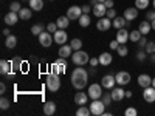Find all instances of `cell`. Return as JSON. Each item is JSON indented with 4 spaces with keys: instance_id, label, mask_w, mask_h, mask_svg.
Wrapping results in <instances>:
<instances>
[{
    "instance_id": "cell-48",
    "label": "cell",
    "mask_w": 155,
    "mask_h": 116,
    "mask_svg": "<svg viewBox=\"0 0 155 116\" xmlns=\"http://www.w3.org/2000/svg\"><path fill=\"white\" fill-rule=\"evenodd\" d=\"M146 20H149V22L155 20V9H153V11H149V12H147V14H146Z\"/></svg>"
},
{
    "instance_id": "cell-54",
    "label": "cell",
    "mask_w": 155,
    "mask_h": 116,
    "mask_svg": "<svg viewBox=\"0 0 155 116\" xmlns=\"http://www.w3.org/2000/svg\"><path fill=\"white\" fill-rule=\"evenodd\" d=\"M126 98H132V92H129V90H127V92H126Z\"/></svg>"
},
{
    "instance_id": "cell-27",
    "label": "cell",
    "mask_w": 155,
    "mask_h": 116,
    "mask_svg": "<svg viewBox=\"0 0 155 116\" xmlns=\"http://www.w3.org/2000/svg\"><path fill=\"white\" fill-rule=\"evenodd\" d=\"M9 70H11V62H8V60H5V59L0 60V74L5 76V74L9 73Z\"/></svg>"
},
{
    "instance_id": "cell-55",
    "label": "cell",
    "mask_w": 155,
    "mask_h": 116,
    "mask_svg": "<svg viewBox=\"0 0 155 116\" xmlns=\"http://www.w3.org/2000/svg\"><path fill=\"white\" fill-rule=\"evenodd\" d=\"M3 34H5V36H9L11 33H9V30H3Z\"/></svg>"
},
{
    "instance_id": "cell-40",
    "label": "cell",
    "mask_w": 155,
    "mask_h": 116,
    "mask_svg": "<svg viewBox=\"0 0 155 116\" xmlns=\"http://www.w3.org/2000/svg\"><path fill=\"white\" fill-rule=\"evenodd\" d=\"M144 50H146V53H147V54H153V53H155V42H153V40L147 42Z\"/></svg>"
},
{
    "instance_id": "cell-51",
    "label": "cell",
    "mask_w": 155,
    "mask_h": 116,
    "mask_svg": "<svg viewBox=\"0 0 155 116\" xmlns=\"http://www.w3.org/2000/svg\"><path fill=\"white\" fill-rule=\"evenodd\" d=\"M90 11H93V8L90 6V5H84V6H82V12H84V14H88Z\"/></svg>"
},
{
    "instance_id": "cell-31",
    "label": "cell",
    "mask_w": 155,
    "mask_h": 116,
    "mask_svg": "<svg viewBox=\"0 0 155 116\" xmlns=\"http://www.w3.org/2000/svg\"><path fill=\"white\" fill-rule=\"evenodd\" d=\"M141 31L140 30H132L130 33H129V40H132V42H138L140 39H141Z\"/></svg>"
},
{
    "instance_id": "cell-26",
    "label": "cell",
    "mask_w": 155,
    "mask_h": 116,
    "mask_svg": "<svg viewBox=\"0 0 155 116\" xmlns=\"http://www.w3.org/2000/svg\"><path fill=\"white\" fill-rule=\"evenodd\" d=\"M31 16H33V9H31V8H22V9L19 11V17H20L22 20H30Z\"/></svg>"
},
{
    "instance_id": "cell-28",
    "label": "cell",
    "mask_w": 155,
    "mask_h": 116,
    "mask_svg": "<svg viewBox=\"0 0 155 116\" xmlns=\"http://www.w3.org/2000/svg\"><path fill=\"white\" fill-rule=\"evenodd\" d=\"M65 67L67 65H62V63H59V62H54L53 65H51V73L62 74V73H65Z\"/></svg>"
},
{
    "instance_id": "cell-33",
    "label": "cell",
    "mask_w": 155,
    "mask_h": 116,
    "mask_svg": "<svg viewBox=\"0 0 155 116\" xmlns=\"http://www.w3.org/2000/svg\"><path fill=\"white\" fill-rule=\"evenodd\" d=\"M116 53H118L121 57H126L129 54V48L126 47V44H120V47L116 48Z\"/></svg>"
},
{
    "instance_id": "cell-11",
    "label": "cell",
    "mask_w": 155,
    "mask_h": 116,
    "mask_svg": "<svg viewBox=\"0 0 155 116\" xmlns=\"http://www.w3.org/2000/svg\"><path fill=\"white\" fill-rule=\"evenodd\" d=\"M143 98L146 102H149V104H152V102H155V88L152 85L146 87L144 92H143Z\"/></svg>"
},
{
    "instance_id": "cell-52",
    "label": "cell",
    "mask_w": 155,
    "mask_h": 116,
    "mask_svg": "<svg viewBox=\"0 0 155 116\" xmlns=\"http://www.w3.org/2000/svg\"><path fill=\"white\" fill-rule=\"evenodd\" d=\"M104 5L107 6V9H110V8H113L115 2H113V0H106V2H104Z\"/></svg>"
},
{
    "instance_id": "cell-17",
    "label": "cell",
    "mask_w": 155,
    "mask_h": 116,
    "mask_svg": "<svg viewBox=\"0 0 155 116\" xmlns=\"http://www.w3.org/2000/svg\"><path fill=\"white\" fill-rule=\"evenodd\" d=\"M88 93H84V92H78L74 95V102L78 105H85L87 104V99H88Z\"/></svg>"
},
{
    "instance_id": "cell-7",
    "label": "cell",
    "mask_w": 155,
    "mask_h": 116,
    "mask_svg": "<svg viewBox=\"0 0 155 116\" xmlns=\"http://www.w3.org/2000/svg\"><path fill=\"white\" fill-rule=\"evenodd\" d=\"M110 95H112L113 101L120 102V101H123V99L126 98V90H123V85H120V87H113V88H112V92H110Z\"/></svg>"
},
{
    "instance_id": "cell-43",
    "label": "cell",
    "mask_w": 155,
    "mask_h": 116,
    "mask_svg": "<svg viewBox=\"0 0 155 116\" xmlns=\"http://www.w3.org/2000/svg\"><path fill=\"white\" fill-rule=\"evenodd\" d=\"M9 99H6V98H2L0 99V107H2V110H6V108H9Z\"/></svg>"
},
{
    "instance_id": "cell-35",
    "label": "cell",
    "mask_w": 155,
    "mask_h": 116,
    "mask_svg": "<svg viewBox=\"0 0 155 116\" xmlns=\"http://www.w3.org/2000/svg\"><path fill=\"white\" fill-rule=\"evenodd\" d=\"M42 31H44V25L42 23H36V25H33V27H31V33L34 36H39Z\"/></svg>"
},
{
    "instance_id": "cell-16",
    "label": "cell",
    "mask_w": 155,
    "mask_h": 116,
    "mask_svg": "<svg viewBox=\"0 0 155 116\" xmlns=\"http://www.w3.org/2000/svg\"><path fill=\"white\" fill-rule=\"evenodd\" d=\"M124 17H126V20H135L137 17H138V8L135 6V8H126V11H124V14H123Z\"/></svg>"
},
{
    "instance_id": "cell-1",
    "label": "cell",
    "mask_w": 155,
    "mask_h": 116,
    "mask_svg": "<svg viewBox=\"0 0 155 116\" xmlns=\"http://www.w3.org/2000/svg\"><path fill=\"white\" fill-rule=\"evenodd\" d=\"M71 85L76 88V90H82L87 82H88V71L82 67H76L71 73Z\"/></svg>"
},
{
    "instance_id": "cell-19",
    "label": "cell",
    "mask_w": 155,
    "mask_h": 116,
    "mask_svg": "<svg viewBox=\"0 0 155 116\" xmlns=\"http://www.w3.org/2000/svg\"><path fill=\"white\" fill-rule=\"evenodd\" d=\"M116 40H118L120 44H126L129 40V31L126 28H121L116 31Z\"/></svg>"
},
{
    "instance_id": "cell-30",
    "label": "cell",
    "mask_w": 155,
    "mask_h": 116,
    "mask_svg": "<svg viewBox=\"0 0 155 116\" xmlns=\"http://www.w3.org/2000/svg\"><path fill=\"white\" fill-rule=\"evenodd\" d=\"M16 45H17V37H16V36H12V34L6 36V40H5V47H6V48H14Z\"/></svg>"
},
{
    "instance_id": "cell-12",
    "label": "cell",
    "mask_w": 155,
    "mask_h": 116,
    "mask_svg": "<svg viewBox=\"0 0 155 116\" xmlns=\"http://www.w3.org/2000/svg\"><path fill=\"white\" fill-rule=\"evenodd\" d=\"M110 27H112V22H110L109 17H101V19L96 22V28H98L99 31H107Z\"/></svg>"
},
{
    "instance_id": "cell-25",
    "label": "cell",
    "mask_w": 155,
    "mask_h": 116,
    "mask_svg": "<svg viewBox=\"0 0 155 116\" xmlns=\"http://www.w3.org/2000/svg\"><path fill=\"white\" fill-rule=\"evenodd\" d=\"M126 23H127V20H126V17L123 16V17H115L113 19V22H112V25L116 28V30H121V28H126Z\"/></svg>"
},
{
    "instance_id": "cell-24",
    "label": "cell",
    "mask_w": 155,
    "mask_h": 116,
    "mask_svg": "<svg viewBox=\"0 0 155 116\" xmlns=\"http://www.w3.org/2000/svg\"><path fill=\"white\" fill-rule=\"evenodd\" d=\"M138 30L141 31V34H143V36H147V34L150 33V30H152V25H150L149 20H144V22H141V23H140Z\"/></svg>"
},
{
    "instance_id": "cell-29",
    "label": "cell",
    "mask_w": 155,
    "mask_h": 116,
    "mask_svg": "<svg viewBox=\"0 0 155 116\" xmlns=\"http://www.w3.org/2000/svg\"><path fill=\"white\" fill-rule=\"evenodd\" d=\"M28 5L33 11H41L44 8V0H30Z\"/></svg>"
},
{
    "instance_id": "cell-14",
    "label": "cell",
    "mask_w": 155,
    "mask_h": 116,
    "mask_svg": "<svg viewBox=\"0 0 155 116\" xmlns=\"http://www.w3.org/2000/svg\"><path fill=\"white\" fill-rule=\"evenodd\" d=\"M19 19H20V17H19V12L9 11L8 14L5 16V23H6V25H9V27H11V25H16Z\"/></svg>"
},
{
    "instance_id": "cell-56",
    "label": "cell",
    "mask_w": 155,
    "mask_h": 116,
    "mask_svg": "<svg viewBox=\"0 0 155 116\" xmlns=\"http://www.w3.org/2000/svg\"><path fill=\"white\" fill-rule=\"evenodd\" d=\"M150 25H152V30H155V20H152V22H150Z\"/></svg>"
},
{
    "instance_id": "cell-4",
    "label": "cell",
    "mask_w": 155,
    "mask_h": 116,
    "mask_svg": "<svg viewBox=\"0 0 155 116\" xmlns=\"http://www.w3.org/2000/svg\"><path fill=\"white\" fill-rule=\"evenodd\" d=\"M106 107H107V105H106L101 99H93V102L90 104V111H92V114L98 116V114H102V113H104Z\"/></svg>"
},
{
    "instance_id": "cell-53",
    "label": "cell",
    "mask_w": 155,
    "mask_h": 116,
    "mask_svg": "<svg viewBox=\"0 0 155 116\" xmlns=\"http://www.w3.org/2000/svg\"><path fill=\"white\" fill-rule=\"evenodd\" d=\"M5 92H6V85H5V84L2 82V84H0V93H2V95H3Z\"/></svg>"
},
{
    "instance_id": "cell-23",
    "label": "cell",
    "mask_w": 155,
    "mask_h": 116,
    "mask_svg": "<svg viewBox=\"0 0 155 116\" xmlns=\"http://www.w3.org/2000/svg\"><path fill=\"white\" fill-rule=\"evenodd\" d=\"M56 23H58L59 30H65V28H68V25H70V19L67 16H61V17H58Z\"/></svg>"
},
{
    "instance_id": "cell-15",
    "label": "cell",
    "mask_w": 155,
    "mask_h": 116,
    "mask_svg": "<svg viewBox=\"0 0 155 116\" xmlns=\"http://www.w3.org/2000/svg\"><path fill=\"white\" fill-rule=\"evenodd\" d=\"M54 42L56 44H59V45H64L67 42V33H65V30H58L56 33H54Z\"/></svg>"
},
{
    "instance_id": "cell-9",
    "label": "cell",
    "mask_w": 155,
    "mask_h": 116,
    "mask_svg": "<svg viewBox=\"0 0 155 116\" xmlns=\"http://www.w3.org/2000/svg\"><path fill=\"white\" fill-rule=\"evenodd\" d=\"M81 16H82V6H71L67 11V17L70 20H78Z\"/></svg>"
},
{
    "instance_id": "cell-44",
    "label": "cell",
    "mask_w": 155,
    "mask_h": 116,
    "mask_svg": "<svg viewBox=\"0 0 155 116\" xmlns=\"http://www.w3.org/2000/svg\"><path fill=\"white\" fill-rule=\"evenodd\" d=\"M20 9H22V6H20L19 2H12L11 6H9V11H14V12H19Z\"/></svg>"
},
{
    "instance_id": "cell-2",
    "label": "cell",
    "mask_w": 155,
    "mask_h": 116,
    "mask_svg": "<svg viewBox=\"0 0 155 116\" xmlns=\"http://www.w3.org/2000/svg\"><path fill=\"white\" fill-rule=\"evenodd\" d=\"M71 62L74 63V65H78V67H84L85 63L90 62V57H88V54L85 53V51L78 50V51H74V53L71 54Z\"/></svg>"
},
{
    "instance_id": "cell-6",
    "label": "cell",
    "mask_w": 155,
    "mask_h": 116,
    "mask_svg": "<svg viewBox=\"0 0 155 116\" xmlns=\"http://www.w3.org/2000/svg\"><path fill=\"white\" fill-rule=\"evenodd\" d=\"M53 40L54 39L51 37V33H48V31H42L41 34H39V42H41V45L45 47V48H48L51 44H53Z\"/></svg>"
},
{
    "instance_id": "cell-20",
    "label": "cell",
    "mask_w": 155,
    "mask_h": 116,
    "mask_svg": "<svg viewBox=\"0 0 155 116\" xmlns=\"http://www.w3.org/2000/svg\"><path fill=\"white\" fill-rule=\"evenodd\" d=\"M71 51H73V48H71V45H65V44H64V45H61V48H59V56L61 57H70L71 56Z\"/></svg>"
},
{
    "instance_id": "cell-42",
    "label": "cell",
    "mask_w": 155,
    "mask_h": 116,
    "mask_svg": "<svg viewBox=\"0 0 155 116\" xmlns=\"http://www.w3.org/2000/svg\"><path fill=\"white\" fill-rule=\"evenodd\" d=\"M146 54H147V53H146V50H144V48H140L138 54H137V59H138L140 62H143V60L146 59Z\"/></svg>"
},
{
    "instance_id": "cell-5",
    "label": "cell",
    "mask_w": 155,
    "mask_h": 116,
    "mask_svg": "<svg viewBox=\"0 0 155 116\" xmlns=\"http://www.w3.org/2000/svg\"><path fill=\"white\" fill-rule=\"evenodd\" d=\"M102 85H99V84H92L88 87V96L92 98V99H101V96H102Z\"/></svg>"
},
{
    "instance_id": "cell-36",
    "label": "cell",
    "mask_w": 155,
    "mask_h": 116,
    "mask_svg": "<svg viewBox=\"0 0 155 116\" xmlns=\"http://www.w3.org/2000/svg\"><path fill=\"white\" fill-rule=\"evenodd\" d=\"M73 51H78V50H81L82 48V42H81V39H71V42H70Z\"/></svg>"
},
{
    "instance_id": "cell-50",
    "label": "cell",
    "mask_w": 155,
    "mask_h": 116,
    "mask_svg": "<svg viewBox=\"0 0 155 116\" xmlns=\"http://www.w3.org/2000/svg\"><path fill=\"white\" fill-rule=\"evenodd\" d=\"M90 65H92V67H96L98 65V63H99V57H92V59H90Z\"/></svg>"
},
{
    "instance_id": "cell-13",
    "label": "cell",
    "mask_w": 155,
    "mask_h": 116,
    "mask_svg": "<svg viewBox=\"0 0 155 116\" xmlns=\"http://www.w3.org/2000/svg\"><path fill=\"white\" fill-rule=\"evenodd\" d=\"M93 14L96 17H104L107 14V6L104 3H99L98 2L96 5H93Z\"/></svg>"
},
{
    "instance_id": "cell-34",
    "label": "cell",
    "mask_w": 155,
    "mask_h": 116,
    "mask_svg": "<svg viewBox=\"0 0 155 116\" xmlns=\"http://www.w3.org/2000/svg\"><path fill=\"white\" fill-rule=\"evenodd\" d=\"M78 20H79V25H81L82 28H85V27H88V25H90V17H88V14H84V12H82V16L78 19Z\"/></svg>"
},
{
    "instance_id": "cell-39",
    "label": "cell",
    "mask_w": 155,
    "mask_h": 116,
    "mask_svg": "<svg viewBox=\"0 0 155 116\" xmlns=\"http://www.w3.org/2000/svg\"><path fill=\"white\" fill-rule=\"evenodd\" d=\"M20 62H22L20 57H14V59L11 60V68L14 70V71H19L20 70Z\"/></svg>"
},
{
    "instance_id": "cell-10",
    "label": "cell",
    "mask_w": 155,
    "mask_h": 116,
    "mask_svg": "<svg viewBox=\"0 0 155 116\" xmlns=\"http://www.w3.org/2000/svg\"><path fill=\"white\" fill-rule=\"evenodd\" d=\"M116 84V79H115V76L113 74H106L104 77H102V81H101V85L107 88V90H112Z\"/></svg>"
},
{
    "instance_id": "cell-18",
    "label": "cell",
    "mask_w": 155,
    "mask_h": 116,
    "mask_svg": "<svg viewBox=\"0 0 155 116\" xmlns=\"http://www.w3.org/2000/svg\"><path fill=\"white\" fill-rule=\"evenodd\" d=\"M138 85L143 87V88L152 85V77H150L149 74H140V76H138Z\"/></svg>"
},
{
    "instance_id": "cell-47",
    "label": "cell",
    "mask_w": 155,
    "mask_h": 116,
    "mask_svg": "<svg viewBox=\"0 0 155 116\" xmlns=\"http://www.w3.org/2000/svg\"><path fill=\"white\" fill-rule=\"evenodd\" d=\"M109 19H115L116 17V11L113 9V8H110V9H107V14H106Z\"/></svg>"
},
{
    "instance_id": "cell-57",
    "label": "cell",
    "mask_w": 155,
    "mask_h": 116,
    "mask_svg": "<svg viewBox=\"0 0 155 116\" xmlns=\"http://www.w3.org/2000/svg\"><path fill=\"white\" fill-rule=\"evenodd\" d=\"M152 87L155 88V77H152Z\"/></svg>"
},
{
    "instance_id": "cell-59",
    "label": "cell",
    "mask_w": 155,
    "mask_h": 116,
    "mask_svg": "<svg viewBox=\"0 0 155 116\" xmlns=\"http://www.w3.org/2000/svg\"><path fill=\"white\" fill-rule=\"evenodd\" d=\"M152 5H153V9H155V0H153V3H152Z\"/></svg>"
},
{
    "instance_id": "cell-37",
    "label": "cell",
    "mask_w": 155,
    "mask_h": 116,
    "mask_svg": "<svg viewBox=\"0 0 155 116\" xmlns=\"http://www.w3.org/2000/svg\"><path fill=\"white\" fill-rule=\"evenodd\" d=\"M101 101L104 102L106 105H110V104H112V101H113V98H112V95H110L109 92H106V93H102V96H101Z\"/></svg>"
},
{
    "instance_id": "cell-58",
    "label": "cell",
    "mask_w": 155,
    "mask_h": 116,
    "mask_svg": "<svg viewBox=\"0 0 155 116\" xmlns=\"http://www.w3.org/2000/svg\"><path fill=\"white\" fill-rule=\"evenodd\" d=\"M98 2H99V3H104V2H106V0H98Z\"/></svg>"
},
{
    "instance_id": "cell-22",
    "label": "cell",
    "mask_w": 155,
    "mask_h": 116,
    "mask_svg": "<svg viewBox=\"0 0 155 116\" xmlns=\"http://www.w3.org/2000/svg\"><path fill=\"white\" fill-rule=\"evenodd\" d=\"M112 60H113V57H112L110 53H101V56H99V63H101V65L109 67L112 63Z\"/></svg>"
},
{
    "instance_id": "cell-60",
    "label": "cell",
    "mask_w": 155,
    "mask_h": 116,
    "mask_svg": "<svg viewBox=\"0 0 155 116\" xmlns=\"http://www.w3.org/2000/svg\"><path fill=\"white\" fill-rule=\"evenodd\" d=\"M27 2H30V0H27Z\"/></svg>"
},
{
    "instance_id": "cell-8",
    "label": "cell",
    "mask_w": 155,
    "mask_h": 116,
    "mask_svg": "<svg viewBox=\"0 0 155 116\" xmlns=\"http://www.w3.org/2000/svg\"><path fill=\"white\" fill-rule=\"evenodd\" d=\"M115 79H116V84L118 85H127L130 82V73L127 71H120L115 74Z\"/></svg>"
},
{
    "instance_id": "cell-49",
    "label": "cell",
    "mask_w": 155,
    "mask_h": 116,
    "mask_svg": "<svg viewBox=\"0 0 155 116\" xmlns=\"http://www.w3.org/2000/svg\"><path fill=\"white\" fill-rule=\"evenodd\" d=\"M118 47H120V42L116 40V39L110 42V50H115V51H116V48H118Z\"/></svg>"
},
{
    "instance_id": "cell-32",
    "label": "cell",
    "mask_w": 155,
    "mask_h": 116,
    "mask_svg": "<svg viewBox=\"0 0 155 116\" xmlns=\"http://www.w3.org/2000/svg\"><path fill=\"white\" fill-rule=\"evenodd\" d=\"M92 111H90V107L87 108L85 105H79V108L76 110V116H90Z\"/></svg>"
},
{
    "instance_id": "cell-46",
    "label": "cell",
    "mask_w": 155,
    "mask_h": 116,
    "mask_svg": "<svg viewBox=\"0 0 155 116\" xmlns=\"http://www.w3.org/2000/svg\"><path fill=\"white\" fill-rule=\"evenodd\" d=\"M146 44H147L146 36H141V39L138 40V47H140V48H146Z\"/></svg>"
},
{
    "instance_id": "cell-41",
    "label": "cell",
    "mask_w": 155,
    "mask_h": 116,
    "mask_svg": "<svg viewBox=\"0 0 155 116\" xmlns=\"http://www.w3.org/2000/svg\"><path fill=\"white\" fill-rule=\"evenodd\" d=\"M58 30H59V28H58V23H53V22H51V23H48V25H47V31H48V33H51V34H54Z\"/></svg>"
},
{
    "instance_id": "cell-21",
    "label": "cell",
    "mask_w": 155,
    "mask_h": 116,
    "mask_svg": "<svg viewBox=\"0 0 155 116\" xmlns=\"http://www.w3.org/2000/svg\"><path fill=\"white\" fill-rule=\"evenodd\" d=\"M44 113H45L47 116L54 114V113H56V104H54V102H51V101L45 102V104H44Z\"/></svg>"
},
{
    "instance_id": "cell-45",
    "label": "cell",
    "mask_w": 155,
    "mask_h": 116,
    "mask_svg": "<svg viewBox=\"0 0 155 116\" xmlns=\"http://www.w3.org/2000/svg\"><path fill=\"white\" fill-rule=\"evenodd\" d=\"M126 116H137V108H134V107H129V108H126Z\"/></svg>"
},
{
    "instance_id": "cell-38",
    "label": "cell",
    "mask_w": 155,
    "mask_h": 116,
    "mask_svg": "<svg viewBox=\"0 0 155 116\" xmlns=\"http://www.w3.org/2000/svg\"><path fill=\"white\" fill-rule=\"evenodd\" d=\"M149 0H135V6L138 8V9H146L147 6H149Z\"/></svg>"
},
{
    "instance_id": "cell-3",
    "label": "cell",
    "mask_w": 155,
    "mask_h": 116,
    "mask_svg": "<svg viewBox=\"0 0 155 116\" xmlns=\"http://www.w3.org/2000/svg\"><path fill=\"white\" fill-rule=\"evenodd\" d=\"M47 88L50 92H58L61 88V79H59V74H54V73H50L47 74Z\"/></svg>"
}]
</instances>
